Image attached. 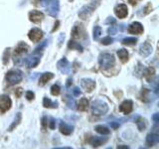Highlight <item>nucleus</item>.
I'll use <instances>...</instances> for the list:
<instances>
[{"instance_id": "42", "label": "nucleus", "mask_w": 159, "mask_h": 149, "mask_svg": "<svg viewBox=\"0 0 159 149\" xmlns=\"http://www.w3.org/2000/svg\"><path fill=\"white\" fill-rule=\"evenodd\" d=\"M116 31H117V29L114 27V26H111V28H108V30H107L108 34H116Z\"/></svg>"}, {"instance_id": "36", "label": "nucleus", "mask_w": 159, "mask_h": 149, "mask_svg": "<svg viewBox=\"0 0 159 149\" xmlns=\"http://www.w3.org/2000/svg\"><path fill=\"white\" fill-rule=\"evenodd\" d=\"M148 93H149V92L147 91L146 88H143V91H142V101L143 102H147V99H146V97H148Z\"/></svg>"}, {"instance_id": "3", "label": "nucleus", "mask_w": 159, "mask_h": 149, "mask_svg": "<svg viewBox=\"0 0 159 149\" xmlns=\"http://www.w3.org/2000/svg\"><path fill=\"white\" fill-rule=\"evenodd\" d=\"M114 62H116V60H114L113 55L109 53H102L99 55V57H98L99 66L102 69H108L112 67L114 65Z\"/></svg>"}, {"instance_id": "35", "label": "nucleus", "mask_w": 159, "mask_h": 149, "mask_svg": "<svg viewBox=\"0 0 159 149\" xmlns=\"http://www.w3.org/2000/svg\"><path fill=\"white\" fill-rule=\"evenodd\" d=\"M34 97H35V94H34L33 92L28 91V92L26 93V98L28 99V101H33V99H34Z\"/></svg>"}, {"instance_id": "22", "label": "nucleus", "mask_w": 159, "mask_h": 149, "mask_svg": "<svg viewBox=\"0 0 159 149\" xmlns=\"http://www.w3.org/2000/svg\"><path fill=\"white\" fill-rule=\"evenodd\" d=\"M117 56L122 63H126L128 61V53L125 49H119L117 51Z\"/></svg>"}, {"instance_id": "38", "label": "nucleus", "mask_w": 159, "mask_h": 149, "mask_svg": "<svg viewBox=\"0 0 159 149\" xmlns=\"http://www.w3.org/2000/svg\"><path fill=\"white\" fill-rule=\"evenodd\" d=\"M73 94L75 97H80L82 94V92L80 91V88H75L74 89H73Z\"/></svg>"}, {"instance_id": "13", "label": "nucleus", "mask_w": 159, "mask_h": 149, "mask_svg": "<svg viewBox=\"0 0 159 149\" xmlns=\"http://www.w3.org/2000/svg\"><path fill=\"white\" fill-rule=\"evenodd\" d=\"M44 18V14L42 12L38 11V10H33L29 13V19L30 21L33 23H39L41 22Z\"/></svg>"}, {"instance_id": "32", "label": "nucleus", "mask_w": 159, "mask_h": 149, "mask_svg": "<svg viewBox=\"0 0 159 149\" xmlns=\"http://www.w3.org/2000/svg\"><path fill=\"white\" fill-rule=\"evenodd\" d=\"M60 92H61V88H60V87L58 86V84H53L52 88H51V93L53 94V96H59L60 94Z\"/></svg>"}, {"instance_id": "46", "label": "nucleus", "mask_w": 159, "mask_h": 149, "mask_svg": "<svg viewBox=\"0 0 159 149\" xmlns=\"http://www.w3.org/2000/svg\"><path fill=\"white\" fill-rule=\"evenodd\" d=\"M48 1H49V0H40V3H41V5L44 7L45 5L47 4V2H48Z\"/></svg>"}, {"instance_id": "16", "label": "nucleus", "mask_w": 159, "mask_h": 149, "mask_svg": "<svg viewBox=\"0 0 159 149\" xmlns=\"http://www.w3.org/2000/svg\"><path fill=\"white\" fill-rule=\"evenodd\" d=\"M151 52H152V47L150 44L147 42H144L143 44H141L140 48H139V54H140L141 56L148 57L149 55L151 54Z\"/></svg>"}, {"instance_id": "19", "label": "nucleus", "mask_w": 159, "mask_h": 149, "mask_svg": "<svg viewBox=\"0 0 159 149\" xmlns=\"http://www.w3.org/2000/svg\"><path fill=\"white\" fill-rule=\"evenodd\" d=\"M107 141V137H92L89 139V143L93 147H98Z\"/></svg>"}, {"instance_id": "8", "label": "nucleus", "mask_w": 159, "mask_h": 149, "mask_svg": "<svg viewBox=\"0 0 159 149\" xmlns=\"http://www.w3.org/2000/svg\"><path fill=\"white\" fill-rule=\"evenodd\" d=\"M28 37L33 42H39L43 37V32L39 28H33L29 31Z\"/></svg>"}, {"instance_id": "39", "label": "nucleus", "mask_w": 159, "mask_h": 149, "mask_svg": "<svg viewBox=\"0 0 159 149\" xmlns=\"http://www.w3.org/2000/svg\"><path fill=\"white\" fill-rule=\"evenodd\" d=\"M49 127L51 129H54L55 128V123H56V121H55V119L53 117H50L49 118Z\"/></svg>"}, {"instance_id": "24", "label": "nucleus", "mask_w": 159, "mask_h": 149, "mask_svg": "<svg viewBox=\"0 0 159 149\" xmlns=\"http://www.w3.org/2000/svg\"><path fill=\"white\" fill-rule=\"evenodd\" d=\"M89 107V101L87 98L83 97L82 99H80V102L78 103V109L80 111H86Z\"/></svg>"}, {"instance_id": "30", "label": "nucleus", "mask_w": 159, "mask_h": 149, "mask_svg": "<svg viewBox=\"0 0 159 149\" xmlns=\"http://www.w3.org/2000/svg\"><path fill=\"white\" fill-rule=\"evenodd\" d=\"M137 42V39L136 38H133V37H130V38H125L122 40V44L123 45H127V46H132V45H135Z\"/></svg>"}, {"instance_id": "6", "label": "nucleus", "mask_w": 159, "mask_h": 149, "mask_svg": "<svg viewBox=\"0 0 159 149\" xmlns=\"http://www.w3.org/2000/svg\"><path fill=\"white\" fill-rule=\"evenodd\" d=\"M11 104L12 101L8 96H1L0 97V112H6L11 107Z\"/></svg>"}, {"instance_id": "11", "label": "nucleus", "mask_w": 159, "mask_h": 149, "mask_svg": "<svg viewBox=\"0 0 159 149\" xmlns=\"http://www.w3.org/2000/svg\"><path fill=\"white\" fill-rule=\"evenodd\" d=\"M39 63H40V55H38L37 53H33L32 56H30L26 59V66L30 69L37 67Z\"/></svg>"}, {"instance_id": "28", "label": "nucleus", "mask_w": 159, "mask_h": 149, "mask_svg": "<svg viewBox=\"0 0 159 149\" xmlns=\"http://www.w3.org/2000/svg\"><path fill=\"white\" fill-rule=\"evenodd\" d=\"M154 74H155V71H154L153 68H148L146 69V71L144 72V77L146 78V79L148 82L151 81V78L154 76Z\"/></svg>"}, {"instance_id": "26", "label": "nucleus", "mask_w": 159, "mask_h": 149, "mask_svg": "<svg viewBox=\"0 0 159 149\" xmlns=\"http://www.w3.org/2000/svg\"><path fill=\"white\" fill-rule=\"evenodd\" d=\"M135 122H136V124H137V127H138V129L140 131H142V130H144V129L146 128V121H145V119H143L142 117H137L136 118V120H135Z\"/></svg>"}, {"instance_id": "4", "label": "nucleus", "mask_w": 159, "mask_h": 149, "mask_svg": "<svg viewBox=\"0 0 159 149\" xmlns=\"http://www.w3.org/2000/svg\"><path fill=\"white\" fill-rule=\"evenodd\" d=\"M98 5V3H96V2H92L88 5H84V6H83L81 9H80L79 17L83 20H87L93 13V11L96 10Z\"/></svg>"}, {"instance_id": "12", "label": "nucleus", "mask_w": 159, "mask_h": 149, "mask_svg": "<svg viewBox=\"0 0 159 149\" xmlns=\"http://www.w3.org/2000/svg\"><path fill=\"white\" fill-rule=\"evenodd\" d=\"M84 36H86V33L82 25H75L72 30V37L74 39H81Z\"/></svg>"}, {"instance_id": "48", "label": "nucleus", "mask_w": 159, "mask_h": 149, "mask_svg": "<svg viewBox=\"0 0 159 149\" xmlns=\"http://www.w3.org/2000/svg\"><path fill=\"white\" fill-rule=\"evenodd\" d=\"M128 1L130 2V4H131V5H135V4L139 1V0H128Z\"/></svg>"}, {"instance_id": "17", "label": "nucleus", "mask_w": 159, "mask_h": 149, "mask_svg": "<svg viewBox=\"0 0 159 149\" xmlns=\"http://www.w3.org/2000/svg\"><path fill=\"white\" fill-rule=\"evenodd\" d=\"M128 32L130 34H141L143 33V26L139 22H134L129 25Z\"/></svg>"}, {"instance_id": "15", "label": "nucleus", "mask_w": 159, "mask_h": 149, "mask_svg": "<svg viewBox=\"0 0 159 149\" xmlns=\"http://www.w3.org/2000/svg\"><path fill=\"white\" fill-rule=\"evenodd\" d=\"M29 50V46L27 44L25 43H19L18 46L15 48V51H14V56H15V59H16L18 56H21L23 54H26Z\"/></svg>"}, {"instance_id": "50", "label": "nucleus", "mask_w": 159, "mask_h": 149, "mask_svg": "<svg viewBox=\"0 0 159 149\" xmlns=\"http://www.w3.org/2000/svg\"><path fill=\"white\" fill-rule=\"evenodd\" d=\"M117 148H128L127 146H118Z\"/></svg>"}, {"instance_id": "40", "label": "nucleus", "mask_w": 159, "mask_h": 149, "mask_svg": "<svg viewBox=\"0 0 159 149\" xmlns=\"http://www.w3.org/2000/svg\"><path fill=\"white\" fill-rule=\"evenodd\" d=\"M48 118L46 117V116H44L43 118H42V125H43V128L44 129H46L47 128V126H48Z\"/></svg>"}, {"instance_id": "29", "label": "nucleus", "mask_w": 159, "mask_h": 149, "mask_svg": "<svg viewBox=\"0 0 159 149\" xmlns=\"http://www.w3.org/2000/svg\"><path fill=\"white\" fill-rule=\"evenodd\" d=\"M96 131L98 132L99 134H102V135H104V134H109V132H111V130H109L107 126H103V125L96 126Z\"/></svg>"}, {"instance_id": "41", "label": "nucleus", "mask_w": 159, "mask_h": 149, "mask_svg": "<svg viewBox=\"0 0 159 149\" xmlns=\"http://www.w3.org/2000/svg\"><path fill=\"white\" fill-rule=\"evenodd\" d=\"M22 93H23V89L21 88H17L16 89V92H15V96H16V97H20L22 96Z\"/></svg>"}, {"instance_id": "18", "label": "nucleus", "mask_w": 159, "mask_h": 149, "mask_svg": "<svg viewBox=\"0 0 159 149\" xmlns=\"http://www.w3.org/2000/svg\"><path fill=\"white\" fill-rule=\"evenodd\" d=\"M159 141V135L158 133H150L148 134L147 137H146V145L147 146H153L155 145V144H157Z\"/></svg>"}, {"instance_id": "31", "label": "nucleus", "mask_w": 159, "mask_h": 149, "mask_svg": "<svg viewBox=\"0 0 159 149\" xmlns=\"http://www.w3.org/2000/svg\"><path fill=\"white\" fill-rule=\"evenodd\" d=\"M102 34V28L99 26H96L93 28V39L94 40H98L99 38Z\"/></svg>"}, {"instance_id": "47", "label": "nucleus", "mask_w": 159, "mask_h": 149, "mask_svg": "<svg viewBox=\"0 0 159 149\" xmlns=\"http://www.w3.org/2000/svg\"><path fill=\"white\" fill-rule=\"evenodd\" d=\"M59 24H60V22H59V21H57L56 23H55V27H54V29H53V32H55V31H56V30L58 29Z\"/></svg>"}, {"instance_id": "2", "label": "nucleus", "mask_w": 159, "mask_h": 149, "mask_svg": "<svg viewBox=\"0 0 159 149\" xmlns=\"http://www.w3.org/2000/svg\"><path fill=\"white\" fill-rule=\"evenodd\" d=\"M108 111V106L107 102H104L101 99H97L93 101L92 104V112L94 115H103Z\"/></svg>"}, {"instance_id": "37", "label": "nucleus", "mask_w": 159, "mask_h": 149, "mask_svg": "<svg viewBox=\"0 0 159 149\" xmlns=\"http://www.w3.org/2000/svg\"><path fill=\"white\" fill-rule=\"evenodd\" d=\"M151 9H152V5L150 4V3H148L146 6H145V8H144V10H145V11H144V15H146V14H148L149 12L151 11Z\"/></svg>"}, {"instance_id": "34", "label": "nucleus", "mask_w": 159, "mask_h": 149, "mask_svg": "<svg viewBox=\"0 0 159 149\" xmlns=\"http://www.w3.org/2000/svg\"><path fill=\"white\" fill-rule=\"evenodd\" d=\"M113 42V39L111 38V37H109V36H107V37H106V38H103L102 40V45H109V44H111Z\"/></svg>"}, {"instance_id": "14", "label": "nucleus", "mask_w": 159, "mask_h": 149, "mask_svg": "<svg viewBox=\"0 0 159 149\" xmlns=\"http://www.w3.org/2000/svg\"><path fill=\"white\" fill-rule=\"evenodd\" d=\"M133 102L131 101H124L120 106H119V111L123 112L124 114H129L132 111Z\"/></svg>"}, {"instance_id": "10", "label": "nucleus", "mask_w": 159, "mask_h": 149, "mask_svg": "<svg viewBox=\"0 0 159 149\" xmlns=\"http://www.w3.org/2000/svg\"><path fill=\"white\" fill-rule=\"evenodd\" d=\"M114 13L120 19H123L127 16L128 14V9H127V6L125 4H119L117 6L114 8Z\"/></svg>"}, {"instance_id": "21", "label": "nucleus", "mask_w": 159, "mask_h": 149, "mask_svg": "<svg viewBox=\"0 0 159 149\" xmlns=\"http://www.w3.org/2000/svg\"><path fill=\"white\" fill-rule=\"evenodd\" d=\"M54 78V74L52 73H44L39 79V84L40 86H44L46 84L50 79H52Z\"/></svg>"}, {"instance_id": "33", "label": "nucleus", "mask_w": 159, "mask_h": 149, "mask_svg": "<svg viewBox=\"0 0 159 149\" xmlns=\"http://www.w3.org/2000/svg\"><path fill=\"white\" fill-rule=\"evenodd\" d=\"M9 48L8 49H6L4 51V54H3V64L4 65H6L7 63H8V61H9V55H10V51H9Z\"/></svg>"}, {"instance_id": "25", "label": "nucleus", "mask_w": 159, "mask_h": 149, "mask_svg": "<svg viewBox=\"0 0 159 149\" xmlns=\"http://www.w3.org/2000/svg\"><path fill=\"white\" fill-rule=\"evenodd\" d=\"M68 48L72 49V50H78V51H80V52L83 51V47L78 42L74 41V40H71V41L68 43Z\"/></svg>"}, {"instance_id": "23", "label": "nucleus", "mask_w": 159, "mask_h": 149, "mask_svg": "<svg viewBox=\"0 0 159 149\" xmlns=\"http://www.w3.org/2000/svg\"><path fill=\"white\" fill-rule=\"evenodd\" d=\"M43 106H44V107H47V108H57L58 107V102H52L51 99L48 98V97H44Z\"/></svg>"}, {"instance_id": "1", "label": "nucleus", "mask_w": 159, "mask_h": 149, "mask_svg": "<svg viewBox=\"0 0 159 149\" xmlns=\"http://www.w3.org/2000/svg\"><path fill=\"white\" fill-rule=\"evenodd\" d=\"M23 79V74L22 72L19 71V70H12V71H9L6 76H5V81L9 84V86H14V84H19L22 81Z\"/></svg>"}, {"instance_id": "44", "label": "nucleus", "mask_w": 159, "mask_h": 149, "mask_svg": "<svg viewBox=\"0 0 159 149\" xmlns=\"http://www.w3.org/2000/svg\"><path fill=\"white\" fill-rule=\"evenodd\" d=\"M111 126L113 129H117V128L119 127V123H116V122L112 121V122H111Z\"/></svg>"}, {"instance_id": "9", "label": "nucleus", "mask_w": 159, "mask_h": 149, "mask_svg": "<svg viewBox=\"0 0 159 149\" xmlns=\"http://www.w3.org/2000/svg\"><path fill=\"white\" fill-rule=\"evenodd\" d=\"M81 87L88 93L93 92V89L96 88V82L91 79H83L81 81Z\"/></svg>"}, {"instance_id": "49", "label": "nucleus", "mask_w": 159, "mask_h": 149, "mask_svg": "<svg viewBox=\"0 0 159 149\" xmlns=\"http://www.w3.org/2000/svg\"><path fill=\"white\" fill-rule=\"evenodd\" d=\"M71 84H72V79H68V83H67V87H70V86H71Z\"/></svg>"}, {"instance_id": "27", "label": "nucleus", "mask_w": 159, "mask_h": 149, "mask_svg": "<svg viewBox=\"0 0 159 149\" xmlns=\"http://www.w3.org/2000/svg\"><path fill=\"white\" fill-rule=\"evenodd\" d=\"M21 119H22V115H21V113L20 112H18L17 113V115H16V117H15V119H14V122L11 124V125H10V127H9V129L8 130L9 131H12L13 129L16 127L18 124L20 123V121H21Z\"/></svg>"}, {"instance_id": "20", "label": "nucleus", "mask_w": 159, "mask_h": 149, "mask_svg": "<svg viewBox=\"0 0 159 149\" xmlns=\"http://www.w3.org/2000/svg\"><path fill=\"white\" fill-rule=\"evenodd\" d=\"M59 128H60V131H61V133H63L64 135H70V134L73 132V126L68 125V124L65 123V122L60 123Z\"/></svg>"}, {"instance_id": "5", "label": "nucleus", "mask_w": 159, "mask_h": 149, "mask_svg": "<svg viewBox=\"0 0 159 149\" xmlns=\"http://www.w3.org/2000/svg\"><path fill=\"white\" fill-rule=\"evenodd\" d=\"M46 8V11L48 14L52 17H57L59 14V10H60V4H59V0H49L47 4L44 6Z\"/></svg>"}, {"instance_id": "45", "label": "nucleus", "mask_w": 159, "mask_h": 149, "mask_svg": "<svg viewBox=\"0 0 159 149\" xmlns=\"http://www.w3.org/2000/svg\"><path fill=\"white\" fill-rule=\"evenodd\" d=\"M107 23H109V24H114V23H116V19H113L112 17H109L107 20Z\"/></svg>"}, {"instance_id": "7", "label": "nucleus", "mask_w": 159, "mask_h": 149, "mask_svg": "<svg viewBox=\"0 0 159 149\" xmlns=\"http://www.w3.org/2000/svg\"><path fill=\"white\" fill-rule=\"evenodd\" d=\"M57 66H58L59 71L63 74H70V72H71V65H70L69 61L66 58H63L60 60L57 64Z\"/></svg>"}, {"instance_id": "43", "label": "nucleus", "mask_w": 159, "mask_h": 149, "mask_svg": "<svg viewBox=\"0 0 159 149\" xmlns=\"http://www.w3.org/2000/svg\"><path fill=\"white\" fill-rule=\"evenodd\" d=\"M153 120H154V122H155V124L158 123V121H159V114L158 113H155L153 115Z\"/></svg>"}]
</instances>
